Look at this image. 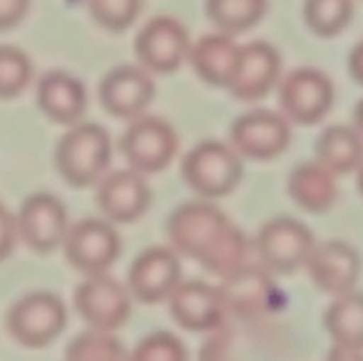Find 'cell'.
Wrapping results in <instances>:
<instances>
[{
    "label": "cell",
    "instance_id": "6da1fadb",
    "mask_svg": "<svg viewBox=\"0 0 363 361\" xmlns=\"http://www.w3.org/2000/svg\"><path fill=\"white\" fill-rule=\"evenodd\" d=\"M166 232L179 255L196 260L219 279L249 264V238L221 209L206 200L181 204L170 215Z\"/></svg>",
    "mask_w": 363,
    "mask_h": 361
},
{
    "label": "cell",
    "instance_id": "7a4b0ae2",
    "mask_svg": "<svg viewBox=\"0 0 363 361\" xmlns=\"http://www.w3.org/2000/svg\"><path fill=\"white\" fill-rule=\"evenodd\" d=\"M111 136L102 126L79 121L68 128L55 149V166L72 187L96 185L111 164Z\"/></svg>",
    "mask_w": 363,
    "mask_h": 361
},
{
    "label": "cell",
    "instance_id": "3957f363",
    "mask_svg": "<svg viewBox=\"0 0 363 361\" xmlns=\"http://www.w3.org/2000/svg\"><path fill=\"white\" fill-rule=\"evenodd\" d=\"M181 172L198 196L215 200L230 196L242 181V157L232 145L204 140L185 155Z\"/></svg>",
    "mask_w": 363,
    "mask_h": 361
},
{
    "label": "cell",
    "instance_id": "277c9868",
    "mask_svg": "<svg viewBox=\"0 0 363 361\" xmlns=\"http://www.w3.org/2000/svg\"><path fill=\"white\" fill-rule=\"evenodd\" d=\"M68 326L66 304L49 291H32L19 298L6 313V332L26 349H45Z\"/></svg>",
    "mask_w": 363,
    "mask_h": 361
},
{
    "label": "cell",
    "instance_id": "5b68a950",
    "mask_svg": "<svg viewBox=\"0 0 363 361\" xmlns=\"http://www.w3.org/2000/svg\"><path fill=\"white\" fill-rule=\"evenodd\" d=\"M119 149L132 170L140 174H155L168 168L174 160L179 136L168 121L140 115L125 128Z\"/></svg>",
    "mask_w": 363,
    "mask_h": 361
},
{
    "label": "cell",
    "instance_id": "8992f818",
    "mask_svg": "<svg viewBox=\"0 0 363 361\" xmlns=\"http://www.w3.org/2000/svg\"><path fill=\"white\" fill-rule=\"evenodd\" d=\"M62 247L68 264L85 277L104 274L121 255V238L115 223L98 217L70 226Z\"/></svg>",
    "mask_w": 363,
    "mask_h": 361
},
{
    "label": "cell",
    "instance_id": "52a82bcc",
    "mask_svg": "<svg viewBox=\"0 0 363 361\" xmlns=\"http://www.w3.org/2000/svg\"><path fill=\"white\" fill-rule=\"evenodd\" d=\"M255 245L270 272L291 274L306 266L317 240L306 223L294 217H277L262 226Z\"/></svg>",
    "mask_w": 363,
    "mask_h": 361
},
{
    "label": "cell",
    "instance_id": "ba28073f",
    "mask_svg": "<svg viewBox=\"0 0 363 361\" xmlns=\"http://www.w3.org/2000/svg\"><path fill=\"white\" fill-rule=\"evenodd\" d=\"M132 294L113 277L91 274L74 289V309L89 330L117 332L132 313Z\"/></svg>",
    "mask_w": 363,
    "mask_h": 361
},
{
    "label": "cell",
    "instance_id": "9c48e42d",
    "mask_svg": "<svg viewBox=\"0 0 363 361\" xmlns=\"http://www.w3.org/2000/svg\"><path fill=\"white\" fill-rule=\"evenodd\" d=\"M291 121L274 111L255 109L240 115L230 128V143L240 157L270 162L283 155L291 143Z\"/></svg>",
    "mask_w": 363,
    "mask_h": 361
},
{
    "label": "cell",
    "instance_id": "30bf717a",
    "mask_svg": "<svg viewBox=\"0 0 363 361\" xmlns=\"http://www.w3.org/2000/svg\"><path fill=\"white\" fill-rule=\"evenodd\" d=\"M189 49L191 40L187 28L170 15H160L147 21L134 40V51L140 66L160 74L179 70L189 57Z\"/></svg>",
    "mask_w": 363,
    "mask_h": 361
},
{
    "label": "cell",
    "instance_id": "8fae6325",
    "mask_svg": "<svg viewBox=\"0 0 363 361\" xmlns=\"http://www.w3.org/2000/svg\"><path fill=\"white\" fill-rule=\"evenodd\" d=\"M283 115L298 126L319 123L334 104V85L317 68H298L279 83Z\"/></svg>",
    "mask_w": 363,
    "mask_h": 361
},
{
    "label": "cell",
    "instance_id": "7c38bea8",
    "mask_svg": "<svg viewBox=\"0 0 363 361\" xmlns=\"http://www.w3.org/2000/svg\"><path fill=\"white\" fill-rule=\"evenodd\" d=\"M17 217L19 240L36 253H51L64 245L70 230L68 211L53 194L38 191L26 198Z\"/></svg>",
    "mask_w": 363,
    "mask_h": 361
},
{
    "label": "cell",
    "instance_id": "4fadbf2b",
    "mask_svg": "<svg viewBox=\"0 0 363 361\" xmlns=\"http://www.w3.org/2000/svg\"><path fill=\"white\" fill-rule=\"evenodd\" d=\"M283 60L281 53L264 40L240 45L228 91L242 102H257L266 98L281 83Z\"/></svg>",
    "mask_w": 363,
    "mask_h": 361
},
{
    "label": "cell",
    "instance_id": "5bb4252c",
    "mask_svg": "<svg viewBox=\"0 0 363 361\" xmlns=\"http://www.w3.org/2000/svg\"><path fill=\"white\" fill-rule=\"evenodd\" d=\"M181 283V260L172 247L145 249L128 270V289L143 304H160Z\"/></svg>",
    "mask_w": 363,
    "mask_h": 361
},
{
    "label": "cell",
    "instance_id": "9a60e30c",
    "mask_svg": "<svg viewBox=\"0 0 363 361\" xmlns=\"http://www.w3.org/2000/svg\"><path fill=\"white\" fill-rule=\"evenodd\" d=\"M172 319L187 332L211 334L225 326V304L219 287L202 281H181L168 298Z\"/></svg>",
    "mask_w": 363,
    "mask_h": 361
},
{
    "label": "cell",
    "instance_id": "2e32d148",
    "mask_svg": "<svg viewBox=\"0 0 363 361\" xmlns=\"http://www.w3.org/2000/svg\"><path fill=\"white\" fill-rule=\"evenodd\" d=\"M100 102L113 117L136 119L145 113L155 96V83L147 68L123 64L108 70L98 89Z\"/></svg>",
    "mask_w": 363,
    "mask_h": 361
},
{
    "label": "cell",
    "instance_id": "e0dca14e",
    "mask_svg": "<svg viewBox=\"0 0 363 361\" xmlns=\"http://www.w3.org/2000/svg\"><path fill=\"white\" fill-rule=\"evenodd\" d=\"M228 315L242 319H259L268 315L277 300V285L266 266L245 264L230 277L221 279L219 285Z\"/></svg>",
    "mask_w": 363,
    "mask_h": 361
},
{
    "label": "cell",
    "instance_id": "ac0fdd59",
    "mask_svg": "<svg viewBox=\"0 0 363 361\" xmlns=\"http://www.w3.org/2000/svg\"><path fill=\"white\" fill-rule=\"evenodd\" d=\"M96 202L111 223H132L140 219L151 204V189L145 174L123 168L104 174L98 181Z\"/></svg>",
    "mask_w": 363,
    "mask_h": 361
},
{
    "label": "cell",
    "instance_id": "d6986e66",
    "mask_svg": "<svg viewBox=\"0 0 363 361\" xmlns=\"http://www.w3.org/2000/svg\"><path fill=\"white\" fill-rule=\"evenodd\" d=\"M304 268L321 291L338 298L355 291L362 272V260L349 243L328 240L315 245Z\"/></svg>",
    "mask_w": 363,
    "mask_h": 361
},
{
    "label": "cell",
    "instance_id": "ffe728a7",
    "mask_svg": "<svg viewBox=\"0 0 363 361\" xmlns=\"http://www.w3.org/2000/svg\"><path fill=\"white\" fill-rule=\"evenodd\" d=\"M36 102L47 119L60 126H74L87 109L85 85L64 70L47 72L36 85Z\"/></svg>",
    "mask_w": 363,
    "mask_h": 361
},
{
    "label": "cell",
    "instance_id": "44dd1931",
    "mask_svg": "<svg viewBox=\"0 0 363 361\" xmlns=\"http://www.w3.org/2000/svg\"><path fill=\"white\" fill-rule=\"evenodd\" d=\"M238 51L240 45L234 40V36L225 32H215L204 34L196 43H191L187 60L204 83L213 87H228Z\"/></svg>",
    "mask_w": 363,
    "mask_h": 361
},
{
    "label": "cell",
    "instance_id": "7402d4cb",
    "mask_svg": "<svg viewBox=\"0 0 363 361\" xmlns=\"http://www.w3.org/2000/svg\"><path fill=\"white\" fill-rule=\"evenodd\" d=\"M287 191L302 211L321 215L330 211L338 200L336 174L317 160L304 162L291 170Z\"/></svg>",
    "mask_w": 363,
    "mask_h": 361
},
{
    "label": "cell",
    "instance_id": "603a6c76",
    "mask_svg": "<svg viewBox=\"0 0 363 361\" xmlns=\"http://www.w3.org/2000/svg\"><path fill=\"white\" fill-rule=\"evenodd\" d=\"M315 153L317 162L336 177L357 172L363 162V134L351 126H330L321 132Z\"/></svg>",
    "mask_w": 363,
    "mask_h": 361
},
{
    "label": "cell",
    "instance_id": "cb8c5ba5",
    "mask_svg": "<svg viewBox=\"0 0 363 361\" xmlns=\"http://www.w3.org/2000/svg\"><path fill=\"white\" fill-rule=\"evenodd\" d=\"M323 326L334 345L363 351V294L338 296L328 306Z\"/></svg>",
    "mask_w": 363,
    "mask_h": 361
},
{
    "label": "cell",
    "instance_id": "d4e9b609",
    "mask_svg": "<svg viewBox=\"0 0 363 361\" xmlns=\"http://www.w3.org/2000/svg\"><path fill=\"white\" fill-rule=\"evenodd\" d=\"M268 11V0H206V15L230 36L255 28Z\"/></svg>",
    "mask_w": 363,
    "mask_h": 361
},
{
    "label": "cell",
    "instance_id": "484cf974",
    "mask_svg": "<svg viewBox=\"0 0 363 361\" xmlns=\"http://www.w3.org/2000/svg\"><path fill=\"white\" fill-rule=\"evenodd\" d=\"M66 361H130V353L113 332L87 330L70 340Z\"/></svg>",
    "mask_w": 363,
    "mask_h": 361
},
{
    "label": "cell",
    "instance_id": "4316f807",
    "mask_svg": "<svg viewBox=\"0 0 363 361\" xmlns=\"http://www.w3.org/2000/svg\"><path fill=\"white\" fill-rule=\"evenodd\" d=\"M353 9V0H306L304 19L317 36L332 38L351 23Z\"/></svg>",
    "mask_w": 363,
    "mask_h": 361
},
{
    "label": "cell",
    "instance_id": "83f0119b",
    "mask_svg": "<svg viewBox=\"0 0 363 361\" xmlns=\"http://www.w3.org/2000/svg\"><path fill=\"white\" fill-rule=\"evenodd\" d=\"M32 74L34 66L19 47L0 45V98H15L23 94Z\"/></svg>",
    "mask_w": 363,
    "mask_h": 361
},
{
    "label": "cell",
    "instance_id": "f1b7e54d",
    "mask_svg": "<svg viewBox=\"0 0 363 361\" xmlns=\"http://www.w3.org/2000/svg\"><path fill=\"white\" fill-rule=\"evenodd\" d=\"M91 19L108 32H125L140 15L143 0H87Z\"/></svg>",
    "mask_w": 363,
    "mask_h": 361
},
{
    "label": "cell",
    "instance_id": "f546056e",
    "mask_svg": "<svg viewBox=\"0 0 363 361\" xmlns=\"http://www.w3.org/2000/svg\"><path fill=\"white\" fill-rule=\"evenodd\" d=\"M130 361H189V355L183 340L174 334L153 332L134 347Z\"/></svg>",
    "mask_w": 363,
    "mask_h": 361
},
{
    "label": "cell",
    "instance_id": "4dcf8cb0",
    "mask_svg": "<svg viewBox=\"0 0 363 361\" xmlns=\"http://www.w3.org/2000/svg\"><path fill=\"white\" fill-rule=\"evenodd\" d=\"M198 361H236L232 355V336L223 326L211 332L208 340L198 353Z\"/></svg>",
    "mask_w": 363,
    "mask_h": 361
},
{
    "label": "cell",
    "instance_id": "1f68e13d",
    "mask_svg": "<svg viewBox=\"0 0 363 361\" xmlns=\"http://www.w3.org/2000/svg\"><path fill=\"white\" fill-rule=\"evenodd\" d=\"M17 240H19L17 217L0 202V262L11 257V253L15 251Z\"/></svg>",
    "mask_w": 363,
    "mask_h": 361
},
{
    "label": "cell",
    "instance_id": "d6a6232c",
    "mask_svg": "<svg viewBox=\"0 0 363 361\" xmlns=\"http://www.w3.org/2000/svg\"><path fill=\"white\" fill-rule=\"evenodd\" d=\"M30 11V0H0V30H11L21 23Z\"/></svg>",
    "mask_w": 363,
    "mask_h": 361
},
{
    "label": "cell",
    "instance_id": "836d02e7",
    "mask_svg": "<svg viewBox=\"0 0 363 361\" xmlns=\"http://www.w3.org/2000/svg\"><path fill=\"white\" fill-rule=\"evenodd\" d=\"M325 361H363V351L351 349V347H342V345H334L328 351Z\"/></svg>",
    "mask_w": 363,
    "mask_h": 361
},
{
    "label": "cell",
    "instance_id": "e575fe53",
    "mask_svg": "<svg viewBox=\"0 0 363 361\" xmlns=\"http://www.w3.org/2000/svg\"><path fill=\"white\" fill-rule=\"evenodd\" d=\"M349 70H351V74H353V79L363 85V40H359L355 47H353V51H351V55H349Z\"/></svg>",
    "mask_w": 363,
    "mask_h": 361
},
{
    "label": "cell",
    "instance_id": "d590c367",
    "mask_svg": "<svg viewBox=\"0 0 363 361\" xmlns=\"http://www.w3.org/2000/svg\"><path fill=\"white\" fill-rule=\"evenodd\" d=\"M353 119H355V128L363 134V98L357 102V106L353 111Z\"/></svg>",
    "mask_w": 363,
    "mask_h": 361
},
{
    "label": "cell",
    "instance_id": "8d00e7d4",
    "mask_svg": "<svg viewBox=\"0 0 363 361\" xmlns=\"http://www.w3.org/2000/svg\"><path fill=\"white\" fill-rule=\"evenodd\" d=\"M357 187H359V191H362L363 196V162L362 166L357 168Z\"/></svg>",
    "mask_w": 363,
    "mask_h": 361
}]
</instances>
